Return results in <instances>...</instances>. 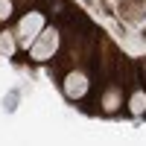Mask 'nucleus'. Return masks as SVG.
Segmentation results:
<instances>
[{"mask_svg": "<svg viewBox=\"0 0 146 146\" xmlns=\"http://www.w3.org/2000/svg\"><path fill=\"white\" fill-rule=\"evenodd\" d=\"M41 29H44V18L38 15V12H29V15L21 21V27H18L21 44H23V47H32V41L41 35Z\"/></svg>", "mask_w": 146, "mask_h": 146, "instance_id": "nucleus-1", "label": "nucleus"}, {"mask_svg": "<svg viewBox=\"0 0 146 146\" xmlns=\"http://www.w3.org/2000/svg\"><path fill=\"white\" fill-rule=\"evenodd\" d=\"M56 47H58V32L56 29H41V35L32 41V58L44 62V58H50L56 53Z\"/></svg>", "mask_w": 146, "mask_h": 146, "instance_id": "nucleus-2", "label": "nucleus"}, {"mask_svg": "<svg viewBox=\"0 0 146 146\" xmlns=\"http://www.w3.org/2000/svg\"><path fill=\"white\" fill-rule=\"evenodd\" d=\"M85 91H88V76H82V73H70V76L64 79V94L67 96H82Z\"/></svg>", "mask_w": 146, "mask_h": 146, "instance_id": "nucleus-3", "label": "nucleus"}, {"mask_svg": "<svg viewBox=\"0 0 146 146\" xmlns=\"http://www.w3.org/2000/svg\"><path fill=\"white\" fill-rule=\"evenodd\" d=\"M143 108H146V94H135L131 96V114H143Z\"/></svg>", "mask_w": 146, "mask_h": 146, "instance_id": "nucleus-4", "label": "nucleus"}, {"mask_svg": "<svg viewBox=\"0 0 146 146\" xmlns=\"http://www.w3.org/2000/svg\"><path fill=\"white\" fill-rule=\"evenodd\" d=\"M12 50H15V41H12L9 32H3V35H0V53H3V56H12Z\"/></svg>", "mask_w": 146, "mask_h": 146, "instance_id": "nucleus-5", "label": "nucleus"}, {"mask_svg": "<svg viewBox=\"0 0 146 146\" xmlns=\"http://www.w3.org/2000/svg\"><path fill=\"white\" fill-rule=\"evenodd\" d=\"M9 12H12V3L9 0H0V18H9Z\"/></svg>", "mask_w": 146, "mask_h": 146, "instance_id": "nucleus-6", "label": "nucleus"}, {"mask_svg": "<svg viewBox=\"0 0 146 146\" xmlns=\"http://www.w3.org/2000/svg\"><path fill=\"white\" fill-rule=\"evenodd\" d=\"M114 105H117V94H108L105 96V108H114Z\"/></svg>", "mask_w": 146, "mask_h": 146, "instance_id": "nucleus-7", "label": "nucleus"}]
</instances>
